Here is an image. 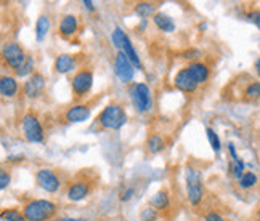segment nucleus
Segmentation results:
<instances>
[{
	"label": "nucleus",
	"instance_id": "bb28decb",
	"mask_svg": "<svg viewBox=\"0 0 260 221\" xmlns=\"http://www.w3.org/2000/svg\"><path fill=\"white\" fill-rule=\"evenodd\" d=\"M157 218H159V212L151 205L145 207L142 210V213H140V219L142 221H157Z\"/></svg>",
	"mask_w": 260,
	"mask_h": 221
},
{
	"label": "nucleus",
	"instance_id": "72a5a7b5",
	"mask_svg": "<svg viewBox=\"0 0 260 221\" xmlns=\"http://www.w3.org/2000/svg\"><path fill=\"white\" fill-rule=\"evenodd\" d=\"M134 194H135V189L134 188H125L122 193H121V196H119V199L122 200V202H127V200H130L134 197Z\"/></svg>",
	"mask_w": 260,
	"mask_h": 221
},
{
	"label": "nucleus",
	"instance_id": "c85d7f7f",
	"mask_svg": "<svg viewBox=\"0 0 260 221\" xmlns=\"http://www.w3.org/2000/svg\"><path fill=\"white\" fill-rule=\"evenodd\" d=\"M230 172H232L238 179L244 175V162L243 160H239V162H232L230 164Z\"/></svg>",
	"mask_w": 260,
	"mask_h": 221
},
{
	"label": "nucleus",
	"instance_id": "473e14b6",
	"mask_svg": "<svg viewBox=\"0 0 260 221\" xmlns=\"http://www.w3.org/2000/svg\"><path fill=\"white\" fill-rule=\"evenodd\" d=\"M12 181V176L7 172V170H2V173H0V188L2 189H7V186Z\"/></svg>",
	"mask_w": 260,
	"mask_h": 221
},
{
	"label": "nucleus",
	"instance_id": "7c9ffc66",
	"mask_svg": "<svg viewBox=\"0 0 260 221\" xmlns=\"http://www.w3.org/2000/svg\"><path fill=\"white\" fill-rule=\"evenodd\" d=\"M204 221H225V218L215 210H209V212L204 213Z\"/></svg>",
	"mask_w": 260,
	"mask_h": 221
},
{
	"label": "nucleus",
	"instance_id": "a211bd4d",
	"mask_svg": "<svg viewBox=\"0 0 260 221\" xmlns=\"http://www.w3.org/2000/svg\"><path fill=\"white\" fill-rule=\"evenodd\" d=\"M188 69L191 71L193 77L196 79L198 84H206L209 77H211V69L207 67V64L201 63V61H193L188 64Z\"/></svg>",
	"mask_w": 260,
	"mask_h": 221
},
{
	"label": "nucleus",
	"instance_id": "f257e3e1",
	"mask_svg": "<svg viewBox=\"0 0 260 221\" xmlns=\"http://www.w3.org/2000/svg\"><path fill=\"white\" fill-rule=\"evenodd\" d=\"M21 210L26 221H53L58 205L47 199H29L23 204Z\"/></svg>",
	"mask_w": 260,
	"mask_h": 221
},
{
	"label": "nucleus",
	"instance_id": "9d476101",
	"mask_svg": "<svg viewBox=\"0 0 260 221\" xmlns=\"http://www.w3.org/2000/svg\"><path fill=\"white\" fill-rule=\"evenodd\" d=\"M93 109V103H76L73 106H69L64 113H63V120L66 124H79V122H85L90 117Z\"/></svg>",
	"mask_w": 260,
	"mask_h": 221
},
{
	"label": "nucleus",
	"instance_id": "9b49d317",
	"mask_svg": "<svg viewBox=\"0 0 260 221\" xmlns=\"http://www.w3.org/2000/svg\"><path fill=\"white\" fill-rule=\"evenodd\" d=\"M92 186L93 185L90 179H87L85 176H79L74 181L69 183L66 196L73 202H79V200H84L85 197H88V194L92 193Z\"/></svg>",
	"mask_w": 260,
	"mask_h": 221
},
{
	"label": "nucleus",
	"instance_id": "ddd939ff",
	"mask_svg": "<svg viewBox=\"0 0 260 221\" xmlns=\"http://www.w3.org/2000/svg\"><path fill=\"white\" fill-rule=\"evenodd\" d=\"M174 85L180 90V92H183V93H193L196 92V88H198V82H196V79L193 77L191 71L186 67L183 69H180V71L177 72L175 79H174Z\"/></svg>",
	"mask_w": 260,
	"mask_h": 221
},
{
	"label": "nucleus",
	"instance_id": "39448f33",
	"mask_svg": "<svg viewBox=\"0 0 260 221\" xmlns=\"http://www.w3.org/2000/svg\"><path fill=\"white\" fill-rule=\"evenodd\" d=\"M185 181L188 191V200L193 207L201 205L204 200V183H203V173L194 167H188L185 172Z\"/></svg>",
	"mask_w": 260,
	"mask_h": 221
},
{
	"label": "nucleus",
	"instance_id": "dca6fc26",
	"mask_svg": "<svg viewBox=\"0 0 260 221\" xmlns=\"http://www.w3.org/2000/svg\"><path fill=\"white\" fill-rule=\"evenodd\" d=\"M79 32V19L77 16L74 15H66L63 16L61 23H59V27H58V34L61 35L64 40H74V37L77 35Z\"/></svg>",
	"mask_w": 260,
	"mask_h": 221
},
{
	"label": "nucleus",
	"instance_id": "0eeeda50",
	"mask_svg": "<svg viewBox=\"0 0 260 221\" xmlns=\"http://www.w3.org/2000/svg\"><path fill=\"white\" fill-rule=\"evenodd\" d=\"M130 98H132V103L138 113H146V110L151 109L153 106V99H151V92H149L148 85L145 84H134L130 87Z\"/></svg>",
	"mask_w": 260,
	"mask_h": 221
},
{
	"label": "nucleus",
	"instance_id": "f3484780",
	"mask_svg": "<svg viewBox=\"0 0 260 221\" xmlns=\"http://www.w3.org/2000/svg\"><path fill=\"white\" fill-rule=\"evenodd\" d=\"M19 92V85L16 82V79L12 76H2L0 79V93L4 98H15Z\"/></svg>",
	"mask_w": 260,
	"mask_h": 221
},
{
	"label": "nucleus",
	"instance_id": "1a4fd4ad",
	"mask_svg": "<svg viewBox=\"0 0 260 221\" xmlns=\"http://www.w3.org/2000/svg\"><path fill=\"white\" fill-rule=\"evenodd\" d=\"M36 181H37L39 188H42L50 194L58 193L59 188L63 185L61 178L58 176V173L55 170H50V168H39L36 172Z\"/></svg>",
	"mask_w": 260,
	"mask_h": 221
},
{
	"label": "nucleus",
	"instance_id": "4468645a",
	"mask_svg": "<svg viewBox=\"0 0 260 221\" xmlns=\"http://www.w3.org/2000/svg\"><path fill=\"white\" fill-rule=\"evenodd\" d=\"M44 88H45V77L41 72H34L24 82L23 92L29 99H34V98H39L44 93Z\"/></svg>",
	"mask_w": 260,
	"mask_h": 221
},
{
	"label": "nucleus",
	"instance_id": "c9c22d12",
	"mask_svg": "<svg viewBox=\"0 0 260 221\" xmlns=\"http://www.w3.org/2000/svg\"><path fill=\"white\" fill-rule=\"evenodd\" d=\"M53 221H85L82 218H59V219H53Z\"/></svg>",
	"mask_w": 260,
	"mask_h": 221
},
{
	"label": "nucleus",
	"instance_id": "b1692460",
	"mask_svg": "<svg viewBox=\"0 0 260 221\" xmlns=\"http://www.w3.org/2000/svg\"><path fill=\"white\" fill-rule=\"evenodd\" d=\"M48 29H50V18L45 15L39 16L37 23H36V37L39 42H42L44 37L48 34Z\"/></svg>",
	"mask_w": 260,
	"mask_h": 221
},
{
	"label": "nucleus",
	"instance_id": "20e7f679",
	"mask_svg": "<svg viewBox=\"0 0 260 221\" xmlns=\"http://www.w3.org/2000/svg\"><path fill=\"white\" fill-rule=\"evenodd\" d=\"M19 130H21L23 138L29 143H42L45 138V132L41 119H39L32 110L26 113L19 120Z\"/></svg>",
	"mask_w": 260,
	"mask_h": 221
},
{
	"label": "nucleus",
	"instance_id": "f8f14e48",
	"mask_svg": "<svg viewBox=\"0 0 260 221\" xmlns=\"http://www.w3.org/2000/svg\"><path fill=\"white\" fill-rule=\"evenodd\" d=\"M134 67L135 66L132 64V61H130L122 52H117V55L114 56V72L122 82H130V80L134 79V74H135Z\"/></svg>",
	"mask_w": 260,
	"mask_h": 221
},
{
	"label": "nucleus",
	"instance_id": "2eb2a0df",
	"mask_svg": "<svg viewBox=\"0 0 260 221\" xmlns=\"http://www.w3.org/2000/svg\"><path fill=\"white\" fill-rule=\"evenodd\" d=\"M79 66V58L77 55H69V53H61L55 58L53 61V71L56 74H69L71 71Z\"/></svg>",
	"mask_w": 260,
	"mask_h": 221
},
{
	"label": "nucleus",
	"instance_id": "e433bc0d",
	"mask_svg": "<svg viewBox=\"0 0 260 221\" xmlns=\"http://www.w3.org/2000/svg\"><path fill=\"white\" fill-rule=\"evenodd\" d=\"M84 5L90 10V12H93L95 7H93V2H90V0H87V2H84Z\"/></svg>",
	"mask_w": 260,
	"mask_h": 221
},
{
	"label": "nucleus",
	"instance_id": "cd10ccee",
	"mask_svg": "<svg viewBox=\"0 0 260 221\" xmlns=\"http://www.w3.org/2000/svg\"><path fill=\"white\" fill-rule=\"evenodd\" d=\"M206 133H207L209 143H211L212 149L215 151V153H218V151H220V148H222V144H220V138H218V135H217V133L214 132V128H211V127H209V128L206 130Z\"/></svg>",
	"mask_w": 260,
	"mask_h": 221
},
{
	"label": "nucleus",
	"instance_id": "5701e85b",
	"mask_svg": "<svg viewBox=\"0 0 260 221\" xmlns=\"http://www.w3.org/2000/svg\"><path fill=\"white\" fill-rule=\"evenodd\" d=\"M166 143H164V138L161 135H151L148 138L146 141V149L149 154H159L161 151H164Z\"/></svg>",
	"mask_w": 260,
	"mask_h": 221
},
{
	"label": "nucleus",
	"instance_id": "7ed1b4c3",
	"mask_svg": "<svg viewBox=\"0 0 260 221\" xmlns=\"http://www.w3.org/2000/svg\"><path fill=\"white\" fill-rule=\"evenodd\" d=\"M92 87H93V69L90 66L79 67L74 72V76L71 77V90H73L76 101L85 99V96L90 93Z\"/></svg>",
	"mask_w": 260,
	"mask_h": 221
},
{
	"label": "nucleus",
	"instance_id": "2f4dec72",
	"mask_svg": "<svg viewBox=\"0 0 260 221\" xmlns=\"http://www.w3.org/2000/svg\"><path fill=\"white\" fill-rule=\"evenodd\" d=\"M247 19L260 29V10H255V8L251 10V12L247 13Z\"/></svg>",
	"mask_w": 260,
	"mask_h": 221
},
{
	"label": "nucleus",
	"instance_id": "423d86ee",
	"mask_svg": "<svg viewBox=\"0 0 260 221\" xmlns=\"http://www.w3.org/2000/svg\"><path fill=\"white\" fill-rule=\"evenodd\" d=\"M2 61L4 66L13 69L15 74L24 66V63L27 61V55L24 52V48L16 44V42H10L4 47L2 50Z\"/></svg>",
	"mask_w": 260,
	"mask_h": 221
},
{
	"label": "nucleus",
	"instance_id": "aec40b11",
	"mask_svg": "<svg viewBox=\"0 0 260 221\" xmlns=\"http://www.w3.org/2000/svg\"><path fill=\"white\" fill-rule=\"evenodd\" d=\"M169 204H171V197H169V193L166 189L157 191V193L151 197V200H149V205L156 210H166L169 207Z\"/></svg>",
	"mask_w": 260,
	"mask_h": 221
},
{
	"label": "nucleus",
	"instance_id": "6ab92c4d",
	"mask_svg": "<svg viewBox=\"0 0 260 221\" xmlns=\"http://www.w3.org/2000/svg\"><path fill=\"white\" fill-rule=\"evenodd\" d=\"M243 99L246 101H255L260 99V80H249L243 88Z\"/></svg>",
	"mask_w": 260,
	"mask_h": 221
},
{
	"label": "nucleus",
	"instance_id": "412c9836",
	"mask_svg": "<svg viewBox=\"0 0 260 221\" xmlns=\"http://www.w3.org/2000/svg\"><path fill=\"white\" fill-rule=\"evenodd\" d=\"M153 21L157 26V29H161V31H164V32H172V31H175V23H174V19L169 16V15L156 13L154 18H153Z\"/></svg>",
	"mask_w": 260,
	"mask_h": 221
},
{
	"label": "nucleus",
	"instance_id": "f704fd0d",
	"mask_svg": "<svg viewBox=\"0 0 260 221\" xmlns=\"http://www.w3.org/2000/svg\"><path fill=\"white\" fill-rule=\"evenodd\" d=\"M254 69H255V74L258 76V79H260V56L255 59V63H254Z\"/></svg>",
	"mask_w": 260,
	"mask_h": 221
},
{
	"label": "nucleus",
	"instance_id": "4be33fe9",
	"mask_svg": "<svg viewBox=\"0 0 260 221\" xmlns=\"http://www.w3.org/2000/svg\"><path fill=\"white\" fill-rule=\"evenodd\" d=\"M156 4L153 2H138L134 7V13L140 18H149V16H154L156 15Z\"/></svg>",
	"mask_w": 260,
	"mask_h": 221
},
{
	"label": "nucleus",
	"instance_id": "f03ea898",
	"mask_svg": "<svg viewBox=\"0 0 260 221\" xmlns=\"http://www.w3.org/2000/svg\"><path fill=\"white\" fill-rule=\"evenodd\" d=\"M127 122V114L122 104L116 101L106 104L96 116V125L100 130H119Z\"/></svg>",
	"mask_w": 260,
	"mask_h": 221
},
{
	"label": "nucleus",
	"instance_id": "4c0bfd02",
	"mask_svg": "<svg viewBox=\"0 0 260 221\" xmlns=\"http://www.w3.org/2000/svg\"><path fill=\"white\" fill-rule=\"evenodd\" d=\"M257 221H260V204L257 207Z\"/></svg>",
	"mask_w": 260,
	"mask_h": 221
},
{
	"label": "nucleus",
	"instance_id": "6e6552de",
	"mask_svg": "<svg viewBox=\"0 0 260 221\" xmlns=\"http://www.w3.org/2000/svg\"><path fill=\"white\" fill-rule=\"evenodd\" d=\"M113 42L114 45L117 47L119 52H122L130 61H132V64L137 67V69H142V63H140V56L137 55L135 48L132 45V42H130V39L124 34V31H121V29H114L113 32Z\"/></svg>",
	"mask_w": 260,
	"mask_h": 221
},
{
	"label": "nucleus",
	"instance_id": "393cba45",
	"mask_svg": "<svg viewBox=\"0 0 260 221\" xmlns=\"http://www.w3.org/2000/svg\"><path fill=\"white\" fill-rule=\"evenodd\" d=\"M0 218L4 221H26V218L23 215V210H19L16 207L4 208L2 212H0Z\"/></svg>",
	"mask_w": 260,
	"mask_h": 221
},
{
	"label": "nucleus",
	"instance_id": "a878e982",
	"mask_svg": "<svg viewBox=\"0 0 260 221\" xmlns=\"http://www.w3.org/2000/svg\"><path fill=\"white\" fill-rule=\"evenodd\" d=\"M258 183V178L254 172H244V175L238 179V185L241 189L247 191V189H252L254 186H257Z\"/></svg>",
	"mask_w": 260,
	"mask_h": 221
},
{
	"label": "nucleus",
	"instance_id": "c756f323",
	"mask_svg": "<svg viewBox=\"0 0 260 221\" xmlns=\"http://www.w3.org/2000/svg\"><path fill=\"white\" fill-rule=\"evenodd\" d=\"M32 69H34V59H32L31 56H27V61H26L24 66L16 72V76H18V77H24V76H27L29 72H32Z\"/></svg>",
	"mask_w": 260,
	"mask_h": 221
}]
</instances>
